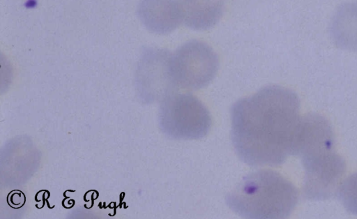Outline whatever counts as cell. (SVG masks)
<instances>
[{
	"mask_svg": "<svg viewBox=\"0 0 357 219\" xmlns=\"http://www.w3.org/2000/svg\"><path fill=\"white\" fill-rule=\"evenodd\" d=\"M296 155L301 157L305 170V198H331L337 190L346 165L335 151L334 133L324 116L312 113L301 117Z\"/></svg>",
	"mask_w": 357,
	"mask_h": 219,
	"instance_id": "2",
	"label": "cell"
},
{
	"mask_svg": "<svg viewBox=\"0 0 357 219\" xmlns=\"http://www.w3.org/2000/svg\"><path fill=\"white\" fill-rule=\"evenodd\" d=\"M137 14L145 27L158 34L172 32L182 22L176 0H142Z\"/></svg>",
	"mask_w": 357,
	"mask_h": 219,
	"instance_id": "7",
	"label": "cell"
},
{
	"mask_svg": "<svg viewBox=\"0 0 357 219\" xmlns=\"http://www.w3.org/2000/svg\"><path fill=\"white\" fill-rule=\"evenodd\" d=\"M337 192L344 208L357 216V172L348 176L338 187Z\"/></svg>",
	"mask_w": 357,
	"mask_h": 219,
	"instance_id": "10",
	"label": "cell"
},
{
	"mask_svg": "<svg viewBox=\"0 0 357 219\" xmlns=\"http://www.w3.org/2000/svg\"><path fill=\"white\" fill-rule=\"evenodd\" d=\"M329 30L337 47L357 51V2L341 5L331 20Z\"/></svg>",
	"mask_w": 357,
	"mask_h": 219,
	"instance_id": "9",
	"label": "cell"
},
{
	"mask_svg": "<svg viewBox=\"0 0 357 219\" xmlns=\"http://www.w3.org/2000/svg\"><path fill=\"white\" fill-rule=\"evenodd\" d=\"M182 22L194 30L213 27L222 15L225 0H176Z\"/></svg>",
	"mask_w": 357,
	"mask_h": 219,
	"instance_id": "8",
	"label": "cell"
},
{
	"mask_svg": "<svg viewBox=\"0 0 357 219\" xmlns=\"http://www.w3.org/2000/svg\"><path fill=\"white\" fill-rule=\"evenodd\" d=\"M141 71L143 90L149 100L165 99L178 89L172 71V54L166 50L146 49Z\"/></svg>",
	"mask_w": 357,
	"mask_h": 219,
	"instance_id": "6",
	"label": "cell"
},
{
	"mask_svg": "<svg viewBox=\"0 0 357 219\" xmlns=\"http://www.w3.org/2000/svg\"><path fill=\"white\" fill-rule=\"evenodd\" d=\"M160 126L167 135L177 139H197L211 126L205 105L190 93H172L165 98L160 111Z\"/></svg>",
	"mask_w": 357,
	"mask_h": 219,
	"instance_id": "4",
	"label": "cell"
},
{
	"mask_svg": "<svg viewBox=\"0 0 357 219\" xmlns=\"http://www.w3.org/2000/svg\"><path fill=\"white\" fill-rule=\"evenodd\" d=\"M298 199L296 187L279 173L261 169L245 176L226 197L228 206L245 218H287Z\"/></svg>",
	"mask_w": 357,
	"mask_h": 219,
	"instance_id": "3",
	"label": "cell"
},
{
	"mask_svg": "<svg viewBox=\"0 0 357 219\" xmlns=\"http://www.w3.org/2000/svg\"><path fill=\"white\" fill-rule=\"evenodd\" d=\"M299 110L297 94L278 85L236 101L231 109V136L238 158L250 166H276L296 155Z\"/></svg>",
	"mask_w": 357,
	"mask_h": 219,
	"instance_id": "1",
	"label": "cell"
},
{
	"mask_svg": "<svg viewBox=\"0 0 357 219\" xmlns=\"http://www.w3.org/2000/svg\"><path fill=\"white\" fill-rule=\"evenodd\" d=\"M213 49L199 40H190L172 54V71L177 87L197 90L208 84L218 70Z\"/></svg>",
	"mask_w": 357,
	"mask_h": 219,
	"instance_id": "5",
	"label": "cell"
}]
</instances>
